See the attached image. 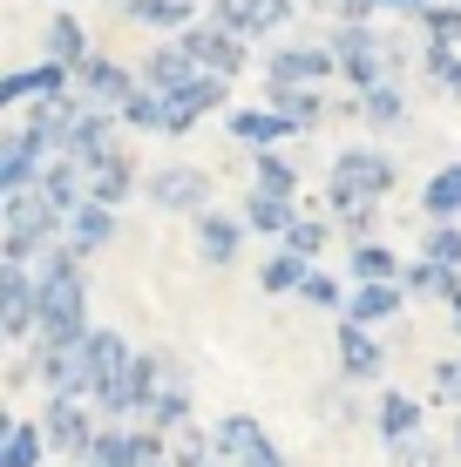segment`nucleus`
Instances as JSON below:
<instances>
[{
  "mask_svg": "<svg viewBox=\"0 0 461 467\" xmlns=\"http://www.w3.org/2000/svg\"><path fill=\"white\" fill-rule=\"evenodd\" d=\"M89 47H95V41H89V27L75 21V14H55V21H47V35H41V55H47V61H68V68L89 55Z\"/></svg>",
  "mask_w": 461,
  "mask_h": 467,
  "instance_id": "f704fd0d",
  "label": "nucleus"
},
{
  "mask_svg": "<svg viewBox=\"0 0 461 467\" xmlns=\"http://www.w3.org/2000/svg\"><path fill=\"white\" fill-rule=\"evenodd\" d=\"M265 82H285V88H326L340 82V61H332L326 41H278L265 55Z\"/></svg>",
  "mask_w": 461,
  "mask_h": 467,
  "instance_id": "1a4fd4ad",
  "label": "nucleus"
},
{
  "mask_svg": "<svg viewBox=\"0 0 461 467\" xmlns=\"http://www.w3.org/2000/svg\"><path fill=\"white\" fill-rule=\"evenodd\" d=\"M0 326H7L14 346L35 339V265H14V257H0Z\"/></svg>",
  "mask_w": 461,
  "mask_h": 467,
  "instance_id": "2eb2a0df",
  "label": "nucleus"
},
{
  "mask_svg": "<svg viewBox=\"0 0 461 467\" xmlns=\"http://www.w3.org/2000/svg\"><path fill=\"white\" fill-rule=\"evenodd\" d=\"M455 413H461V407H455Z\"/></svg>",
  "mask_w": 461,
  "mask_h": 467,
  "instance_id": "680f3d73",
  "label": "nucleus"
},
{
  "mask_svg": "<svg viewBox=\"0 0 461 467\" xmlns=\"http://www.w3.org/2000/svg\"><path fill=\"white\" fill-rule=\"evenodd\" d=\"M435 400H441V407H461V352L435 366ZM435 400H427V407H435Z\"/></svg>",
  "mask_w": 461,
  "mask_h": 467,
  "instance_id": "09e8293b",
  "label": "nucleus"
},
{
  "mask_svg": "<svg viewBox=\"0 0 461 467\" xmlns=\"http://www.w3.org/2000/svg\"><path fill=\"white\" fill-rule=\"evenodd\" d=\"M75 88V68L68 61H35V68H14V75H0V109H35L47 102V95H68Z\"/></svg>",
  "mask_w": 461,
  "mask_h": 467,
  "instance_id": "4468645a",
  "label": "nucleus"
},
{
  "mask_svg": "<svg viewBox=\"0 0 461 467\" xmlns=\"http://www.w3.org/2000/svg\"><path fill=\"white\" fill-rule=\"evenodd\" d=\"M346 231V244H367V237H380V197H360V203H346L340 217H332Z\"/></svg>",
  "mask_w": 461,
  "mask_h": 467,
  "instance_id": "37998d69",
  "label": "nucleus"
},
{
  "mask_svg": "<svg viewBox=\"0 0 461 467\" xmlns=\"http://www.w3.org/2000/svg\"><path fill=\"white\" fill-rule=\"evenodd\" d=\"M245 217L237 211H197L190 217V244H197V265H211V271H225V265H237V257H245Z\"/></svg>",
  "mask_w": 461,
  "mask_h": 467,
  "instance_id": "f8f14e48",
  "label": "nucleus"
},
{
  "mask_svg": "<svg viewBox=\"0 0 461 467\" xmlns=\"http://www.w3.org/2000/svg\"><path fill=\"white\" fill-rule=\"evenodd\" d=\"M217 109H231V82L197 68L183 88L163 95V136H190V129H204V116H217Z\"/></svg>",
  "mask_w": 461,
  "mask_h": 467,
  "instance_id": "6e6552de",
  "label": "nucleus"
},
{
  "mask_svg": "<svg viewBox=\"0 0 461 467\" xmlns=\"http://www.w3.org/2000/svg\"><path fill=\"white\" fill-rule=\"evenodd\" d=\"M360 122L367 129H407V82H373L367 95H360Z\"/></svg>",
  "mask_w": 461,
  "mask_h": 467,
  "instance_id": "2f4dec72",
  "label": "nucleus"
},
{
  "mask_svg": "<svg viewBox=\"0 0 461 467\" xmlns=\"http://www.w3.org/2000/svg\"><path fill=\"white\" fill-rule=\"evenodd\" d=\"M380 14V0H332V21H346V27H367Z\"/></svg>",
  "mask_w": 461,
  "mask_h": 467,
  "instance_id": "3c124183",
  "label": "nucleus"
},
{
  "mask_svg": "<svg viewBox=\"0 0 461 467\" xmlns=\"http://www.w3.org/2000/svg\"><path fill=\"white\" fill-rule=\"evenodd\" d=\"M7 346H14V339H7V326H0V366H7Z\"/></svg>",
  "mask_w": 461,
  "mask_h": 467,
  "instance_id": "4d7b16f0",
  "label": "nucleus"
},
{
  "mask_svg": "<svg viewBox=\"0 0 461 467\" xmlns=\"http://www.w3.org/2000/svg\"><path fill=\"white\" fill-rule=\"evenodd\" d=\"M380 55H387V75H393V82H407V75H414V47H407V35H380Z\"/></svg>",
  "mask_w": 461,
  "mask_h": 467,
  "instance_id": "8fccbe9b",
  "label": "nucleus"
},
{
  "mask_svg": "<svg viewBox=\"0 0 461 467\" xmlns=\"http://www.w3.org/2000/svg\"><path fill=\"white\" fill-rule=\"evenodd\" d=\"M326 47H332V61H340V82L353 88V95H367L373 82H387V55H380V27H373V21H367V27L332 21Z\"/></svg>",
  "mask_w": 461,
  "mask_h": 467,
  "instance_id": "423d86ee",
  "label": "nucleus"
},
{
  "mask_svg": "<svg viewBox=\"0 0 461 467\" xmlns=\"http://www.w3.org/2000/svg\"><path fill=\"white\" fill-rule=\"evenodd\" d=\"M142 197L170 217H197V211H211V176L197 163H163V170L142 176Z\"/></svg>",
  "mask_w": 461,
  "mask_h": 467,
  "instance_id": "9d476101",
  "label": "nucleus"
},
{
  "mask_svg": "<svg viewBox=\"0 0 461 467\" xmlns=\"http://www.w3.org/2000/svg\"><path fill=\"white\" fill-rule=\"evenodd\" d=\"M190 420H197V386H190V366L183 359H170V373H163V386L150 393V407H142V427L150 433H183Z\"/></svg>",
  "mask_w": 461,
  "mask_h": 467,
  "instance_id": "9b49d317",
  "label": "nucleus"
},
{
  "mask_svg": "<svg viewBox=\"0 0 461 467\" xmlns=\"http://www.w3.org/2000/svg\"><path fill=\"white\" fill-rule=\"evenodd\" d=\"M340 379H353V386H380L387 379V346L373 339V326H353V318H340Z\"/></svg>",
  "mask_w": 461,
  "mask_h": 467,
  "instance_id": "f3484780",
  "label": "nucleus"
},
{
  "mask_svg": "<svg viewBox=\"0 0 461 467\" xmlns=\"http://www.w3.org/2000/svg\"><path fill=\"white\" fill-rule=\"evenodd\" d=\"M14 420H21V413H14L7 400H0V441H7V433H14Z\"/></svg>",
  "mask_w": 461,
  "mask_h": 467,
  "instance_id": "603ef678",
  "label": "nucleus"
},
{
  "mask_svg": "<svg viewBox=\"0 0 461 467\" xmlns=\"http://www.w3.org/2000/svg\"><path fill=\"white\" fill-rule=\"evenodd\" d=\"M89 197L109 203V211H122L130 197H142V170H136V156L122 150V142L102 156V163H89Z\"/></svg>",
  "mask_w": 461,
  "mask_h": 467,
  "instance_id": "412c9836",
  "label": "nucleus"
},
{
  "mask_svg": "<svg viewBox=\"0 0 461 467\" xmlns=\"http://www.w3.org/2000/svg\"><path fill=\"white\" fill-rule=\"evenodd\" d=\"M170 467H204V461H211V427H197V420H190L183 433H170V454H163Z\"/></svg>",
  "mask_w": 461,
  "mask_h": 467,
  "instance_id": "79ce46f5",
  "label": "nucleus"
},
{
  "mask_svg": "<svg viewBox=\"0 0 461 467\" xmlns=\"http://www.w3.org/2000/svg\"><path fill=\"white\" fill-rule=\"evenodd\" d=\"M278 244H285V251H299V257H312V265H320V251L332 244V217H326V211H312V203H306V211L292 217V231H285Z\"/></svg>",
  "mask_w": 461,
  "mask_h": 467,
  "instance_id": "c9c22d12",
  "label": "nucleus"
},
{
  "mask_svg": "<svg viewBox=\"0 0 461 467\" xmlns=\"http://www.w3.org/2000/svg\"><path fill=\"white\" fill-rule=\"evenodd\" d=\"M401 278H360V285H346V305H340V318H353V326H387V318H401Z\"/></svg>",
  "mask_w": 461,
  "mask_h": 467,
  "instance_id": "aec40b11",
  "label": "nucleus"
},
{
  "mask_svg": "<svg viewBox=\"0 0 461 467\" xmlns=\"http://www.w3.org/2000/svg\"><path fill=\"white\" fill-rule=\"evenodd\" d=\"M116 7H122V0H116Z\"/></svg>",
  "mask_w": 461,
  "mask_h": 467,
  "instance_id": "052dcab7",
  "label": "nucleus"
},
{
  "mask_svg": "<svg viewBox=\"0 0 461 467\" xmlns=\"http://www.w3.org/2000/svg\"><path fill=\"white\" fill-rule=\"evenodd\" d=\"M299 305H312V312H332V318H340V305H346V278H332V271L312 265V271H306V285H299Z\"/></svg>",
  "mask_w": 461,
  "mask_h": 467,
  "instance_id": "a19ab883",
  "label": "nucleus"
},
{
  "mask_svg": "<svg viewBox=\"0 0 461 467\" xmlns=\"http://www.w3.org/2000/svg\"><path fill=\"white\" fill-rule=\"evenodd\" d=\"M116 116H122V129H136V136H163V95L136 82L130 95H122V109H116Z\"/></svg>",
  "mask_w": 461,
  "mask_h": 467,
  "instance_id": "4c0bfd02",
  "label": "nucleus"
},
{
  "mask_svg": "<svg viewBox=\"0 0 461 467\" xmlns=\"http://www.w3.org/2000/svg\"><path fill=\"white\" fill-rule=\"evenodd\" d=\"M136 88V68H122L116 55H89L75 61V95H82V102H95V109H122V95Z\"/></svg>",
  "mask_w": 461,
  "mask_h": 467,
  "instance_id": "dca6fc26",
  "label": "nucleus"
},
{
  "mask_svg": "<svg viewBox=\"0 0 461 467\" xmlns=\"http://www.w3.org/2000/svg\"><path fill=\"white\" fill-rule=\"evenodd\" d=\"M421 217H427V223H455V217H461V163H441V170L421 183Z\"/></svg>",
  "mask_w": 461,
  "mask_h": 467,
  "instance_id": "473e14b6",
  "label": "nucleus"
},
{
  "mask_svg": "<svg viewBox=\"0 0 461 467\" xmlns=\"http://www.w3.org/2000/svg\"><path fill=\"white\" fill-rule=\"evenodd\" d=\"M421 75L448 95V102H461V47L455 41H421Z\"/></svg>",
  "mask_w": 461,
  "mask_h": 467,
  "instance_id": "72a5a7b5",
  "label": "nucleus"
},
{
  "mask_svg": "<svg viewBox=\"0 0 461 467\" xmlns=\"http://www.w3.org/2000/svg\"><path fill=\"white\" fill-rule=\"evenodd\" d=\"M360 278H401V257L380 244V237H367V244L346 251V285H360Z\"/></svg>",
  "mask_w": 461,
  "mask_h": 467,
  "instance_id": "e433bc0d",
  "label": "nucleus"
},
{
  "mask_svg": "<svg viewBox=\"0 0 461 467\" xmlns=\"http://www.w3.org/2000/svg\"><path fill=\"white\" fill-rule=\"evenodd\" d=\"M122 21L150 27V35H183V27L197 21V7H190V0H122Z\"/></svg>",
  "mask_w": 461,
  "mask_h": 467,
  "instance_id": "c756f323",
  "label": "nucleus"
},
{
  "mask_svg": "<svg viewBox=\"0 0 461 467\" xmlns=\"http://www.w3.org/2000/svg\"><path fill=\"white\" fill-rule=\"evenodd\" d=\"M407 21H421V41H455L461 47V0H421Z\"/></svg>",
  "mask_w": 461,
  "mask_h": 467,
  "instance_id": "58836bf2",
  "label": "nucleus"
},
{
  "mask_svg": "<svg viewBox=\"0 0 461 467\" xmlns=\"http://www.w3.org/2000/svg\"><path fill=\"white\" fill-rule=\"evenodd\" d=\"M306 271H312V257H299V251L272 244V257H265V265H258V292H265V298H299V285H306Z\"/></svg>",
  "mask_w": 461,
  "mask_h": 467,
  "instance_id": "7c9ffc66",
  "label": "nucleus"
},
{
  "mask_svg": "<svg viewBox=\"0 0 461 467\" xmlns=\"http://www.w3.org/2000/svg\"><path fill=\"white\" fill-rule=\"evenodd\" d=\"M41 163L47 156L35 150V142L21 136V129H7V136H0V197H14V190H27L41 176Z\"/></svg>",
  "mask_w": 461,
  "mask_h": 467,
  "instance_id": "c85d7f7f",
  "label": "nucleus"
},
{
  "mask_svg": "<svg viewBox=\"0 0 461 467\" xmlns=\"http://www.w3.org/2000/svg\"><path fill=\"white\" fill-rule=\"evenodd\" d=\"M441 461H448V454H441L427 433H414V441H393V447H387V467H441Z\"/></svg>",
  "mask_w": 461,
  "mask_h": 467,
  "instance_id": "49530a36",
  "label": "nucleus"
},
{
  "mask_svg": "<svg viewBox=\"0 0 461 467\" xmlns=\"http://www.w3.org/2000/svg\"><path fill=\"white\" fill-rule=\"evenodd\" d=\"M211 454L231 461V467H292L258 413H217L211 420Z\"/></svg>",
  "mask_w": 461,
  "mask_h": 467,
  "instance_id": "7ed1b4c3",
  "label": "nucleus"
},
{
  "mask_svg": "<svg viewBox=\"0 0 461 467\" xmlns=\"http://www.w3.org/2000/svg\"><path fill=\"white\" fill-rule=\"evenodd\" d=\"M299 211H306L299 197H272V190H245V211H237V217H245V231H251V237H272V244H278V237L292 231V217H299Z\"/></svg>",
  "mask_w": 461,
  "mask_h": 467,
  "instance_id": "bb28decb",
  "label": "nucleus"
},
{
  "mask_svg": "<svg viewBox=\"0 0 461 467\" xmlns=\"http://www.w3.org/2000/svg\"><path fill=\"white\" fill-rule=\"evenodd\" d=\"M251 190H272V197H299L306 203V176H299V163L278 150H251Z\"/></svg>",
  "mask_w": 461,
  "mask_h": 467,
  "instance_id": "cd10ccee",
  "label": "nucleus"
},
{
  "mask_svg": "<svg viewBox=\"0 0 461 467\" xmlns=\"http://www.w3.org/2000/svg\"><path fill=\"white\" fill-rule=\"evenodd\" d=\"M156 467H170V461H156Z\"/></svg>",
  "mask_w": 461,
  "mask_h": 467,
  "instance_id": "bf43d9fd",
  "label": "nucleus"
},
{
  "mask_svg": "<svg viewBox=\"0 0 461 467\" xmlns=\"http://www.w3.org/2000/svg\"><path fill=\"white\" fill-rule=\"evenodd\" d=\"M401 292L407 298H441V305H448V312H461V271L455 265H435V257H407V265H401Z\"/></svg>",
  "mask_w": 461,
  "mask_h": 467,
  "instance_id": "5701e85b",
  "label": "nucleus"
},
{
  "mask_svg": "<svg viewBox=\"0 0 461 467\" xmlns=\"http://www.w3.org/2000/svg\"><path fill=\"white\" fill-rule=\"evenodd\" d=\"M265 102L278 109L285 122H292V136H312L326 116H332V102H326V88H285V82H265Z\"/></svg>",
  "mask_w": 461,
  "mask_h": 467,
  "instance_id": "393cba45",
  "label": "nucleus"
},
{
  "mask_svg": "<svg viewBox=\"0 0 461 467\" xmlns=\"http://www.w3.org/2000/svg\"><path fill=\"white\" fill-rule=\"evenodd\" d=\"M292 21H299V0H265V14H258V35H251V47H258V41H278Z\"/></svg>",
  "mask_w": 461,
  "mask_h": 467,
  "instance_id": "de8ad7c7",
  "label": "nucleus"
},
{
  "mask_svg": "<svg viewBox=\"0 0 461 467\" xmlns=\"http://www.w3.org/2000/svg\"><path fill=\"white\" fill-rule=\"evenodd\" d=\"M41 433H47V461H75L95 447V427H102V413L89 407V400H68V393H41Z\"/></svg>",
  "mask_w": 461,
  "mask_h": 467,
  "instance_id": "f03ea898",
  "label": "nucleus"
},
{
  "mask_svg": "<svg viewBox=\"0 0 461 467\" xmlns=\"http://www.w3.org/2000/svg\"><path fill=\"white\" fill-rule=\"evenodd\" d=\"M116 217L122 211H109V203H95V197H82L68 217H61V237H68L82 257H95V251H109L116 244Z\"/></svg>",
  "mask_w": 461,
  "mask_h": 467,
  "instance_id": "4be33fe9",
  "label": "nucleus"
},
{
  "mask_svg": "<svg viewBox=\"0 0 461 467\" xmlns=\"http://www.w3.org/2000/svg\"><path fill=\"white\" fill-rule=\"evenodd\" d=\"M122 142V116L116 109H95V102H82L75 109V122H68V136H61V156H75V163H102L109 150Z\"/></svg>",
  "mask_w": 461,
  "mask_h": 467,
  "instance_id": "ddd939ff",
  "label": "nucleus"
},
{
  "mask_svg": "<svg viewBox=\"0 0 461 467\" xmlns=\"http://www.w3.org/2000/svg\"><path fill=\"white\" fill-rule=\"evenodd\" d=\"M163 454H170V441L150 433L142 420H130V427L102 420V427H95V447L82 454V467H156Z\"/></svg>",
  "mask_w": 461,
  "mask_h": 467,
  "instance_id": "0eeeda50",
  "label": "nucleus"
},
{
  "mask_svg": "<svg viewBox=\"0 0 461 467\" xmlns=\"http://www.w3.org/2000/svg\"><path fill=\"white\" fill-rule=\"evenodd\" d=\"M299 7H312V14H332V0H299Z\"/></svg>",
  "mask_w": 461,
  "mask_h": 467,
  "instance_id": "6e6d98bb",
  "label": "nucleus"
},
{
  "mask_svg": "<svg viewBox=\"0 0 461 467\" xmlns=\"http://www.w3.org/2000/svg\"><path fill=\"white\" fill-rule=\"evenodd\" d=\"M320 413H326L332 427H367V420H373V413H367V400H360V386H353V379H340V386H332V393L320 400Z\"/></svg>",
  "mask_w": 461,
  "mask_h": 467,
  "instance_id": "ea45409f",
  "label": "nucleus"
},
{
  "mask_svg": "<svg viewBox=\"0 0 461 467\" xmlns=\"http://www.w3.org/2000/svg\"><path fill=\"white\" fill-rule=\"evenodd\" d=\"M326 183H340V190H360V197H380V203H387L393 190H401V163H393V156L380 150V142H346V150L332 156Z\"/></svg>",
  "mask_w": 461,
  "mask_h": 467,
  "instance_id": "39448f33",
  "label": "nucleus"
},
{
  "mask_svg": "<svg viewBox=\"0 0 461 467\" xmlns=\"http://www.w3.org/2000/svg\"><path fill=\"white\" fill-rule=\"evenodd\" d=\"M455 346H461V312H455Z\"/></svg>",
  "mask_w": 461,
  "mask_h": 467,
  "instance_id": "13d9d810",
  "label": "nucleus"
},
{
  "mask_svg": "<svg viewBox=\"0 0 461 467\" xmlns=\"http://www.w3.org/2000/svg\"><path fill=\"white\" fill-rule=\"evenodd\" d=\"M177 47H183L190 61H197L204 75H225V82H237V75L251 68V41H245V35H231V27H217L211 14H197V21H190L183 35H177Z\"/></svg>",
  "mask_w": 461,
  "mask_h": 467,
  "instance_id": "20e7f679",
  "label": "nucleus"
},
{
  "mask_svg": "<svg viewBox=\"0 0 461 467\" xmlns=\"http://www.w3.org/2000/svg\"><path fill=\"white\" fill-rule=\"evenodd\" d=\"M421 0H380V14H414Z\"/></svg>",
  "mask_w": 461,
  "mask_h": 467,
  "instance_id": "864d4df0",
  "label": "nucleus"
},
{
  "mask_svg": "<svg viewBox=\"0 0 461 467\" xmlns=\"http://www.w3.org/2000/svg\"><path fill=\"white\" fill-rule=\"evenodd\" d=\"M258 14H265V0H211V21L217 27H231V35H258Z\"/></svg>",
  "mask_w": 461,
  "mask_h": 467,
  "instance_id": "c03bdc74",
  "label": "nucleus"
},
{
  "mask_svg": "<svg viewBox=\"0 0 461 467\" xmlns=\"http://www.w3.org/2000/svg\"><path fill=\"white\" fill-rule=\"evenodd\" d=\"M448 461L461 467V413H455V433H448Z\"/></svg>",
  "mask_w": 461,
  "mask_h": 467,
  "instance_id": "5fc2aeb1",
  "label": "nucleus"
},
{
  "mask_svg": "<svg viewBox=\"0 0 461 467\" xmlns=\"http://www.w3.org/2000/svg\"><path fill=\"white\" fill-rule=\"evenodd\" d=\"M35 190H41L47 203H55L61 217H68L75 203L89 197V170L75 163V156H61V150H55V156H47V163H41V176H35Z\"/></svg>",
  "mask_w": 461,
  "mask_h": 467,
  "instance_id": "a878e982",
  "label": "nucleus"
},
{
  "mask_svg": "<svg viewBox=\"0 0 461 467\" xmlns=\"http://www.w3.org/2000/svg\"><path fill=\"white\" fill-rule=\"evenodd\" d=\"M421 257L461 271V217H455V223H427V231H421Z\"/></svg>",
  "mask_w": 461,
  "mask_h": 467,
  "instance_id": "a18cd8bd",
  "label": "nucleus"
},
{
  "mask_svg": "<svg viewBox=\"0 0 461 467\" xmlns=\"http://www.w3.org/2000/svg\"><path fill=\"white\" fill-rule=\"evenodd\" d=\"M190 75H197V61H190V55H183V47H177V35H163V41H156V47H150V55H142V61H136V82H142V88H156V95H170V88H183V82H190Z\"/></svg>",
  "mask_w": 461,
  "mask_h": 467,
  "instance_id": "b1692460",
  "label": "nucleus"
},
{
  "mask_svg": "<svg viewBox=\"0 0 461 467\" xmlns=\"http://www.w3.org/2000/svg\"><path fill=\"white\" fill-rule=\"evenodd\" d=\"M225 136L251 156V150H278V142H292V122H285L272 102H245V109H225Z\"/></svg>",
  "mask_w": 461,
  "mask_h": 467,
  "instance_id": "a211bd4d",
  "label": "nucleus"
},
{
  "mask_svg": "<svg viewBox=\"0 0 461 467\" xmlns=\"http://www.w3.org/2000/svg\"><path fill=\"white\" fill-rule=\"evenodd\" d=\"M373 433H380V447L427 433V400H421V393H401V386H380V400H373Z\"/></svg>",
  "mask_w": 461,
  "mask_h": 467,
  "instance_id": "6ab92c4d",
  "label": "nucleus"
},
{
  "mask_svg": "<svg viewBox=\"0 0 461 467\" xmlns=\"http://www.w3.org/2000/svg\"><path fill=\"white\" fill-rule=\"evenodd\" d=\"M61 237V211L41 197L35 183L14 190V197H0V257H14V265H35V257Z\"/></svg>",
  "mask_w": 461,
  "mask_h": 467,
  "instance_id": "f257e3e1",
  "label": "nucleus"
}]
</instances>
